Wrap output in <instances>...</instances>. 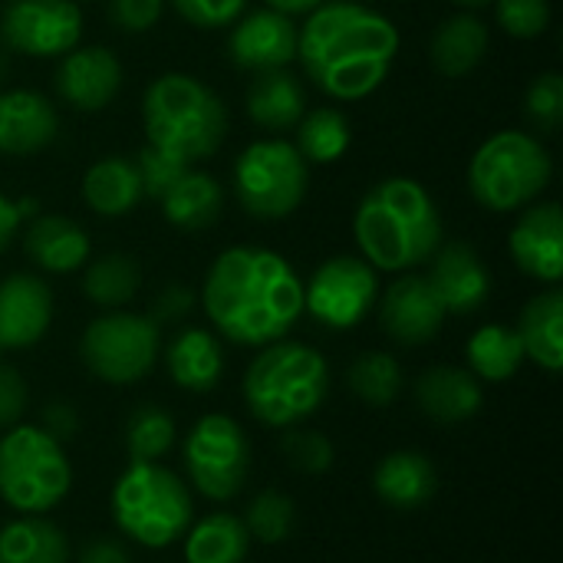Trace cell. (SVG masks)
I'll list each match as a JSON object with an SVG mask.
<instances>
[{
    "label": "cell",
    "instance_id": "1",
    "mask_svg": "<svg viewBox=\"0 0 563 563\" xmlns=\"http://www.w3.org/2000/svg\"><path fill=\"white\" fill-rule=\"evenodd\" d=\"M201 307L218 336L234 346L261 350L287 340L303 317V280L284 254L234 244L208 267Z\"/></svg>",
    "mask_w": 563,
    "mask_h": 563
},
{
    "label": "cell",
    "instance_id": "2",
    "mask_svg": "<svg viewBox=\"0 0 563 563\" xmlns=\"http://www.w3.org/2000/svg\"><path fill=\"white\" fill-rule=\"evenodd\" d=\"M399 53L396 23L353 0H323L307 13L297 36V59L303 76L336 102L373 96Z\"/></svg>",
    "mask_w": 563,
    "mask_h": 563
},
{
    "label": "cell",
    "instance_id": "3",
    "mask_svg": "<svg viewBox=\"0 0 563 563\" xmlns=\"http://www.w3.org/2000/svg\"><path fill=\"white\" fill-rule=\"evenodd\" d=\"M353 238L376 274H409L439 251L442 214L422 181L393 175L376 181L356 205Z\"/></svg>",
    "mask_w": 563,
    "mask_h": 563
},
{
    "label": "cell",
    "instance_id": "4",
    "mask_svg": "<svg viewBox=\"0 0 563 563\" xmlns=\"http://www.w3.org/2000/svg\"><path fill=\"white\" fill-rule=\"evenodd\" d=\"M142 129L152 148L195 165L224 145L228 106L191 73H162L142 96Z\"/></svg>",
    "mask_w": 563,
    "mask_h": 563
},
{
    "label": "cell",
    "instance_id": "5",
    "mask_svg": "<svg viewBox=\"0 0 563 563\" xmlns=\"http://www.w3.org/2000/svg\"><path fill=\"white\" fill-rule=\"evenodd\" d=\"M241 393L261 426L287 432L303 426L327 402L330 366L320 350L297 340H277L261 346L244 373Z\"/></svg>",
    "mask_w": 563,
    "mask_h": 563
},
{
    "label": "cell",
    "instance_id": "6",
    "mask_svg": "<svg viewBox=\"0 0 563 563\" xmlns=\"http://www.w3.org/2000/svg\"><path fill=\"white\" fill-rule=\"evenodd\" d=\"M554 178V158L534 132L501 129L468 162V191L492 214H518L541 201Z\"/></svg>",
    "mask_w": 563,
    "mask_h": 563
},
{
    "label": "cell",
    "instance_id": "7",
    "mask_svg": "<svg viewBox=\"0 0 563 563\" xmlns=\"http://www.w3.org/2000/svg\"><path fill=\"white\" fill-rule=\"evenodd\" d=\"M112 518L129 541L148 551L172 548L195 521L191 488L158 462H129L112 485Z\"/></svg>",
    "mask_w": 563,
    "mask_h": 563
},
{
    "label": "cell",
    "instance_id": "8",
    "mask_svg": "<svg viewBox=\"0 0 563 563\" xmlns=\"http://www.w3.org/2000/svg\"><path fill=\"white\" fill-rule=\"evenodd\" d=\"M73 488V468L40 426H13L0 439V501L16 515H46Z\"/></svg>",
    "mask_w": 563,
    "mask_h": 563
},
{
    "label": "cell",
    "instance_id": "9",
    "mask_svg": "<svg viewBox=\"0 0 563 563\" xmlns=\"http://www.w3.org/2000/svg\"><path fill=\"white\" fill-rule=\"evenodd\" d=\"M231 185L251 218L284 221L307 198L310 165L287 139H257L234 158Z\"/></svg>",
    "mask_w": 563,
    "mask_h": 563
},
{
    "label": "cell",
    "instance_id": "10",
    "mask_svg": "<svg viewBox=\"0 0 563 563\" xmlns=\"http://www.w3.org/2000/svg\"><path fill=\"white\" fill-rule=\"evenodd\" d=\"M79 356L96 379L132 386L155 369L162 356V327L148 313L106 310L82 330Z\"/></svg>",
    "mask_w": 563,
    "mask_h": 563
},
{
    "label": "cell",
    "instance_id": "11",
    "mask_svg": "<svg viewBox=\"0 0 563 563\" xmlns=\"http://www.w3.org/2000/svg\"><path fill=\"white\" fill-rule=\"evenodd\" d=\"M185 472L208 501H231L251 475V442L244 429L221 412L201 416L185 435Z\"/></svg>",
    "mask_w": 563,
    "mask_h": 563
},
{
    "label": "cell",
    "instance_id": "12",
    "mask_svg": "<svg viewBox=\"0 0 563 563\" xmlns=\"http://www.w3.org/2000/svg\"><path fill=\"white\" fill-rule=\"evenodd\" d=\"M379 300V274L353 254L323 261L303 284V313L320 327L343 333L360 327Z\"/></svg>",
    "mask_w": 563,
    "mask_h": 563
},
{
    "label": "cell",
    "instance_id": "13",
    "mask_svg": "<svg viewBox=\"0 0 563 563\" xmlns=\"http://www.w3.org/2000/svg\"><path fill=\"white\" fill-rule=\"evenodd\" d=\"M0 40L20 56L59 59L82 40V10L76 0H7Z\"/></svg>",
    "mask_w": 563,
    "mask_h": 563
},
{
    "label": "cell",
    "instance_id": "14",
    "mask_svg": "<svg viewBox=\"0 0 563 563\" xmlns=\"http://www.w3.org/2000/svg\"><path fill=\"white\" fill-rule=\"evenodd\" d=\"M297 36L300 26L294 16L277 13L271 7L244 10L228 33V56L244 73H267L284 69L297 59Z\"/></svg>",
    "mask_w": 563,
    "mask_h": 563
},
{
    "label": "cell",
    "instance_id": "15",
    "mask_svg": "<svg viewBox=\"0 0 563 563\" xmlns=\"http://www.w3.org/2000/svg\"><path fill=\"white\" fill-rule=\"evenodd\" d=\"M53 86L69 109L102 112L122 89V63L102 43H79L59 56Z\"/></svg>",
    "mask_w": 563,
    "mask_h": 563
},
{
    "label": "cell",
    "instance_id": "16",
    "mask_svg": "<svg viewBox=\"0 0 563 563\" xmlns=\"http://www.w3.org/2000/svg\"><path fill=\"white\" fill-rule=\"evenodd\" d=\"M376 303H379V323H383L386 336L396 340L399 346H426V343H432L442 333L445 320H449V313H445L442 300L435 297L432 284L422 274H412V271L396 277L386 287L383 300H376Z\"/></svg>",
    "mask_w": 563,
    "mask_h": 563
},
{
    "label": "cell",
    "instance_id": "17",
    "mask_svg": "<svg viewBox=\"0 0 563 563\" xmlns=\"http://www.w3.org/2000/svg\"><path fill=\"white\" fill-rule=\"evenodd\" d=\"M508 251L521 274L558 287L563 277V214L558 201H534L518 211Z\"/></svg>",
    "mask_w": 563,
    "mask_h": 563
},
{
    "label": "cell",
    "instance_id": "18",
    "mask_svg": "<svg viewBox=\"0 0 563 563\" xmlns=\"http://www.w3.org/2000/svg\"><path fill=\"white\" fill-rule=\"evenodd\" d=\"M426 280L432 284V290L442 300L449 317L478 313L492 297V271L482 261V254L465 241L439 244Z\"/></svg>",
    "mask_w": 563,
    "mask_h": 563
},
{
    "label": "cell",
    "instance_id": "19",
    "mask_svg": "<svg viewBox=\"0 0 563 563\" xmlns=\"http://www.w3.org/2000/svg\"><path fill=\"white\" fill-rule=\"evenodd\" d=\"M53 323V294L36 274L0 280V350H30Z\"/></svg>",
    "mask_w": 563,
    "mask_h": 563
},
{
    "label": "cell",
    "instance_id": "20",
    "mask_svg": "<svg viewBox=\"0 0 563 563\" xmlns=\"http://www.w3.org/2000/svg\"><path fill=\"white\" fill-rule=\"evenodd\" d=\"M59 132V112L53 99L36 89L0 92V155L20 158L43 152Z\"/></svg>",
    "mask_w": 563,
    "mask_h": 563
},
{
    "label": "cell",
    "instance_id": "21",
    "mask_svg": "<svg viewBox=\"0 0 563 563\" xmlns=\"http://www.w3.org/2000/svg\"><path fill=\"white\" fill-rule=\"evenodd\" d=\"M23 251L46 274H76L89 264L92 241L73 218L36 214L23 228Z\"/></svg>",
    "mask_w": 563,
    "mask_h": 563
},
{
    "label": "cell",
    "instance_id": "22",
    "mask_svg": "<svg viewBox=\"0 0 563 563\" xmlns=\"http://www.w3.org/2000/svg\"><path fill=\"white\" fill-rule=\"evenodd\" d=\"M373 492L393 511L409 515V511L426 508L435 498V492H439V472H435V465H432L429 455L412 452V449H399V452H389L376 465V472H373Z\"/></svg>",
    "mask_w": 563,
    "mask_h": 563
},
{
    "label": "cell",
    "instance_id": "23",
    "mask_svg": "<svg viewBox=\"0 0 563 563\" xmlns=\"http://www.w3.org/2000/svg\"><path fill=\"white\" fill-rule=\"evenodd\" d=\"M416 402L422 416L439 426H459L482 412L485 389L482 383L459 366H432L416 383Z\"/></svg>",
    "mask_w": 563,
    "mask_h": 563
},
{
    "label": "cell",
    "instance_id": "24",
    "mask_svg": "<svg viewBox=\"0 0 563 563\" xmlns=\"http://www.w3.org/2000/svg\"><path fill=\"white\" fill-rule=\"evenodd\" d=\"M165 369L172 383L185 393H211L224 376V350L221 336L201 327L178 330L165 346Z\"/></svg>",
    "mask_w": 563,
    "mask_h": 563
},
{
    "label": "cell",
    "instance_id": "25",
    "mask_svg": "<svg viewBox=\"0 0 563 563\" xmlns=\"http://www.w3.org/2000/svg\"><path fill=\"white\" fill-rule=\"evenodd\" d=\"M82 201L99 218H125L145 198L135 158L129 155H102L82 175Z\"/></svg>",
    "mask_w": 563,
    "mask_h": 563
},
{
    "label": "cell",
    "instance_id": "26",
    "mask_svg": "<svg viewBox=\"0 0 563 563\" xmlns=\"http://www.w3.org/2000/svg\"><path fill=\"white\" fill-rule=\"evenodd\" d=\"M244 102H247V115L254 125L267 132H290L307 112V89L290 66L267 69L254 76Z\"/></svg>",
    "mask_w": 563,
    "mask_h": 563
},
{
    "label": "cell",
    "instance_id": "27",
    "mask_svg": "<svg viewBox=\"0 0 563 563\" xmlns=\"http://www.w3.org/2000/svg\"><path fill=\"white\" fill-rule=\"evenodd\" d=\"M158 205H162V218L168 224H175L181 231H205L224 211V188L214 175L188 165L178 175V181L158 198Z\"/></svg>",
    "mask_w": 563,
    "mask_h": 563
},
{
    "label": "cell",
    "instance_id": "28",
    "mask_svg": "<svg viewBox=\"0 0 563 563\" xmlns=\"http://www.w3.org/2000/svg\"><path fill=\"white\" fill-rule=\"evenodd\" d=\"M492 43V33L485 26V20H478L475 13H455L449 20L439 23V30L432 33L429 43V59L432 66L449 76H468L472 69H478V63L485 59Z\"/></svg>",
    "mask_w": 563,
    "mask_h": 563
},
{
    "label": "cell",
    "instance_id": "29",
    "mask_svg": "<svg viewBox=\"0 0 563 563\" xmlns=\"http://www.w3.org/2000/svg\"><path fill=\"white\" fill-rule=\"evenodd\" d=\"M525 346V356L534 360L548 373H561L563 366V294L548 287L531 297L521 310V323L515 327Z\"/></svg>",
    "mask_w": 563,
    "mask_h": 563
},
{
    "label": "cell",
    "instance_id": "30",
    "mask_svg": "<svg viewBox=\"0 0 563 563\" xmlns=\"http://www.w3.org/2000/svg\"><path fill=\"white\" fill-rule=\"evenodd\" d=\"M185 563H244L251 554V534L238 515L214 511L191 521L185 531Z\"/></svg>",
    "mask_w": 563,
    "mask_h": 563
},
{
    "label": "cell",
    "instance_id": "31",
    "mask_svg": "<svg viewBox=\"0 0 563 563\" xmlns=\"http://www.w3.org/2000/svg\"><path fill=\"white\" fill-rule=\"evenodd\" d=\"M465 356H468V373L478 383H508L511 376H518V369L528 360L518 330H511L505 323L478 327L468 336Z\"/></svg>",
    "mask_w": 563,
    "mask_h": 563
},
{
    "label": "cell",
    "instance_id": "32",
    "mask_svg": "<svg viewBox=\"0 0 563 563\" xmlns=\"http://www.w3.org/2000/svg\"><path fill=\"white\" fill-rule=\"evenodd\" d=\"M0 563H69V538L40 515H20L0 531Z\"/></svg>",
    "mask_w": 563,
    "mask_h": 563
},
{
    "label": "cell",
    "instance_id": "33",
    "mask_svg": "<svg viewBox=\"0 0 563 563\" xmlns=\"http://www.w3.org/2000/svg\"><path fill=\"white\" fill-rule=\"evenodd\" d=\"M297 152L303 155L307 165H333L340 162L350 145H353V129L350 119L333 109V106H317L307 109L303 119L297 122Z\"/></svg>",
    "mask_w": 563,
    "mask_h": 563
},
{
    "label": "cell",
    "instance_id": "34",
    "mask_svg": "<svg viewBox=\"0 0 563 563\" xmlns=\"http://www.w3.org/2000/svg\"><path fill=\"white\" fill-rule=\"evenodd\" d=\"M142 287V271L129 254H102L82 267V294L99 310H122L135 300Z\"/></svg>",
    "mask_w": 563,
    "mask_h": 563
},
{
    "label": "cell",
    "instance_id": "35",
    "mask_svg": "<svg viewBox=\"0 0 563 563\" xmlns=\"http://www.w3.org/2000/svg\"><path fill=\"white\" fill-rule=\"evenodd\" d=\"M346 386L360 402H366L373 409H389L402 396L406 373L393 353L369 350V353L356 356V363L346 369Z\"/></svg>",
    "mask_w": 563,
    "mask_h": 563
},
{
    "label": "cell",
    "instance_id": "36",
    "mask_svg": "<svg viewBox=\"0 0 563 563\" xmlns=\"http://www.w3.org/2000/svg\"><path fill=\"white\" fill-rule=\"evenodd\" d=\"M125 455L129 462H162L175 445V419L155 406H135L125 419Z\"/></svg>",
    "mask_w": 563,
    "mask_h": 563
},
{
    "label": "cell",
    "instance_id": "37",
    "mask_svg": "<svg viewBox=\"0 0 563 563\" xmlns=\"http://www.w3.org/2000/svg\"><path fill=\"white\" fill-rule=\"evenodd\" d=\"M244 528L251 534V541L261 544H284L294 528H297V505L284 495V492H261L251 498L247 511H244Z\"/></svg>",
    "mask_w": 563,
    "mask_h": 563
},
{
    "label": "cell",
    "instance_id": "38",
    "mask_svg": "<svg viewBox=\"0 0 563 563\" xmlns=\"http://www.w3.org/2000/svg\"><path fill=\"white\" fill-rule=\"evenodd\" d=\"M525 115L534 132L558 135L563 125V76L558 69H548L531 79L525 92Z\"/></svg>",
    "mask_w": 563,
    "mask_h": 563
},
{
    "label": "cell",
    "instance_id": "39",
    "mask_svg": "<svg viewBox=\"0 0 563 563\" xmlns=\"http://www.w3.org/2000/svg\"><path fill=\"white\" fill-rule=\"evenodd\" d=\"M284 459L290 462L294 472L323 475L333 468V442L323 432L297 426V429H287L284 435Z\"/></svg>",
    "mask_w": 563,
    "mask_h": 563
},
{
    "label": "cell",
    "instance_id": "40",
    "mask_svg": "<svg viewBox=\"0 0 563 563\" xmlns=\"http://www.w3.org/2000/svg\"><path fill=\"white\" fill-rule=\"evenodd\" d=\"M498 26L515 40H534L551 26V0H492Z\"/></svg>",
    "mask_w": 563,
    "mask_h": 563
},
{
    "label": "cell",
    "instance_id": "41",
    "mask_svg": "<svg viewBox=\"0 0 563 563\" xmlns=\"http://www.w3.org/2000/svg\"><path fill=\"white\" fill-rule=\"evenodd\" d=\"M168 3L195 30H224L247 10V0H168Z\"/></svg>",
    "mask_w": 563,
    "mask_h": 563
},
{
    "label": "cell",
    "instance_id": "42",
    "mask_svg": "<svg viewBox=\"0 0 563 563\" xmlns=\"http://www.w3.org/2000/svg\"><path fill=\"white\" fill-rule=\"evenodd\" d=\"M135 168H139V178H142V191H145L148 198L158 201V198L178 181V175H181L188 165L178 162V158H172V155L162 152V148L145 145V148L135 155Z\"/></svg>",
    "mask_w": 563,
    "mask_h": 563
},
{
    "label": "cell",
    "instance_id": "43",
    "mask_svg": "<svg viewBox=\"0 0 563 563\" xmlns=\"http://www.w3.org/2000/svg\"><path fill=\"white\" fill-rule=\"evenodd\" d=\"M109 23L122 33H148L165 13V0H109Z\"/></svg>",
    "mask_w": 563,
    "mask_h": 563
},
{
    "label": "cell",
    "instance_id": "44",
    "mask_svg": "<svg viewBox=\"0 0 563 563\" xmlns=\"http://www.w3.org/2000/svg\"><path fill=\"white\" fill-rule=\"evenodd\" d=\"M195 290L191 287H185V284H168V287H162L158 290V297L152 300V320L158 323V327H175V323H185L188 320V313L195 310Z\"/></svg>",
    "mask_w": 563,
    "mask_h": 563
},
{
    "label": "cell",
    "instance_id": "45",
    "mask_svg": "<svg viewBox=\"0 0 563 563\" xmlns=\"http://www.w3.org/2000/svg\"><path fill=\"white\" fill-rule=\"evenodd\" d=\"M23 412H26V383L13 366L0 363V432L20 426Z\"/></svg>",
    "mask_w": 563,
    "mask_h": 563
},
{
    "label": "cell",
    "instance_id": "46",
    "mask_svg": "<svg viewBox=\"0 0 563 563\" xmlns=\"http://www.w3.org/2000/svg\"><path fill=\"white\" fill-rule=\"evenodd\" d=\"M40 429H43L49 439H56V442L63 445V442H69V439L79 432V412H76L69 402L53 399V402H46L43 412H40Z\"/></svg>",
    "mask_w": 563,
    "mask_h": 563
},
{
    "label": "cell",
    "instance_id": "47",
    "mask_svg": "<svg viewBox=\"0 0 563 563\" xmlns=\"http://www.w3.org/2000/svg\"><path fill=\"white\" fill-rule=\"evenodd\" d=\"M76 561L79 563H132V554L125 551V544L122 541H115V538H92V541H86L82 548H79V554H76Z\"/></svg>",
    "mask_w": 563,
    "mask_h": 563
},
{
    "label": "cell",
    "instance_id": "48",
    "mask_svg": "<svg viewBox=\"0 0 563 563\" xmlns=\"http://www.w3.org/2000/svg\"><path fill=\"white\" fill-rule=\"evenodd\" d=\"M16 231H20L16 205H13V198H7V195L0 191V254L10 247V241L16 238Z\"/></svg>",
    "mask_w": 563,
    "mask_h": 563
},
{
    "label": "cell",
    "instance_id": "49",
    "mask_svg": "<svg viewBox=\"0 0 563 563\" xmlns=\"http://www.w3.org/2000/svg\"><path fill=\"white\" fill-rule=\"evenodd\" d=\"M271 10L277 13H287V16H307L310 10H317L323 0H264Z\"/></svg>",
    "mask_w": 563,
    "mask_h": 563
},
{
    "label": "cell",
    "instance_id": "50",
    "mask_svg": "<svg viewBox=\"0 0 563 563\" xmlns=\"http://www.w3.org/2000/svg\"><path fill=\"white\" fill-rule=\"evenodd\" d=\"M13 205H16L20 224H23V221H33V218L40 214V201H36V198H20V201H13Z\"/></svg>",
    "mask_w": 563,
    "mask_h": 563
},
{
    "label": "cell",
    "instance_id": "51",
    "mask_svg": "<svg viewBox=\"0 0 563 563\" xmlns=\"http://www.w3.org/2000/svg\"><path fill=\"white\" fill-rule=\"evenodd\" d=\"M455 7H465V10H482V7H488L492 0H452Z\"/></svg>",
    "mask_w": 563,
    "mask_h": 563
},
{
    "label": "cell",
    "instance_id": "52",
    "mask_svg": "<svg viewBox=\"0 0 563 563\" xmlns=\"http://www.w3.org/2000/svg\"><path fill=\"white\" fill-rule=\"evenodd\" d=\"M76 3H89V0H76Z\"/></svg>",
    "mask_w": 563,
    "mask_h": 563
}]
</instances>
